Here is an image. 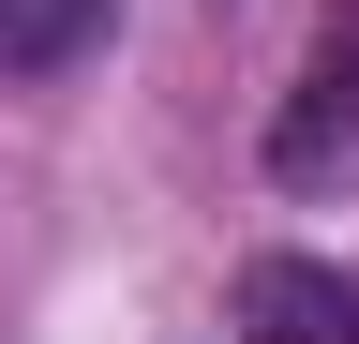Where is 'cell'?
<instances>
[{"mask_svg": "<svg viewBox=\"0 0 359 344\" xmlns=\"http://www.w3.org/2000/svg\"><path fill=\"white\" fill-rule=\"evenodd\" d=\"M269 165H285L299 195H359V15L314 46V75L285 90V120H269Z\"/></svg>", "mask_w": 359, "mask_h": 344, "instance_id": "obj_1", "label": "cell"}, {"mask_svg": "<svg viewBox=\"0 0 359 344\" xmlns=\"http://www.w3.org/2000/svg\"><path fill=\"white\" fill-rule=\"evenodd\" d=\"M240 344H359V270L344 254H255L240 270Z\"/></svg>", "mask_w": 359, "mask_h": 344, "instance_id": "obj_2", "label": "cell"}, {"mask_svg": "<svg viewBox=\"0 0 359 344\" xmlns=\"http://www.w3.org/2000/svg\"><path fill=\"white\" fill-rule=\"evenodd\" d=\"M105 46V0H0V75H60Z\"/></svg>", "mask_w": 359, "mask_h": 344, "instance_id": "obj_3", "label": "cell"}]
</instances>
